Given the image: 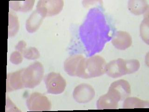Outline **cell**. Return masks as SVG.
I'll list each match as a JSON object with an SVG mask.
<instances>
[{"mask_svg": "<svg viewBox=\"0 0 149 112\" xmlns=\"http://www.w3.org/2000/svg\"><path fill=\"white\" fill-rule=\"evenodd\" d=\"M106 65L105 61L101 56L84 57L79 63L77 76L84 79L99 77L105 73Z\"/></svg>", "mask_w": 149, "mask_h": 112, "instance_id": "1", "label": "cell"}, {"mask_svg": "<svg viewBox=\"0 0 149 112\" xmlns=\"http://www.w3.org/2000/svg\"><path fill=\"white\" fill-rule=\"evenodd\" d=\"M22 79L24 88H33L38 85L44 75V68L41 63L36 62L22 69Z\"/></svg>", "mask_w": 149, "mask_h": 112, "instance_id": "2", "label": "cell"}, {"mask_svg": "<svg viewBox=\"0 0 149 112\" xmlns=\"http://www.w3.org/2000/svg\"><path fill=\"white\" fill-rule=\"evenodd\" d=\"M64 2L62 0H42L36 5V9L43 18L58 15L63 9Z\"/></svg>", "mask_w": 149, "mask_h": 112, "instance_id": "3", "label": "cell"}, {"mask_svg": "<svg viewBox=\"0 0 149 112\" xmlns=\"http://www.w3.org/2000/svg\"><path fill=\"white\" fill-rule=\"evenodd\" d=\"M47 92L52 94H59L64 92L66 82L60 74L52 72L48 74L44 79Z\"/></svg>", "mask_w": 149, "mask_h": 112, "instance_id": "4", "label": "cell"}, {"mask_svg": "<svg viewBox=\"0 0 149 112\" xmlns=\"http://www.w3.org/2000/svg\"><path fill=\"white\" fill-rule=\"evenodd\" d=\"M29 111L34 112L49 111L51 104L48 98L39 92H34L29 96L26 101Z\"/></svg>", "mask_w": 149, "mask_h": 112, "instance_id": "5", "label": "cell"}, {"mask_svg": "<svg viewBox=\"0 0 149 112\" xmlns=\"http://www.w3.org/2000/svg\"><path fill=\"white\" fill-rule=\"evenodd\" d=\"M108 92L119 102L129 97L131 94V88L128 81L120 79L111 84Z\"/></svg>", "mask_w": 149, "mask_h": 112, "instance_id": "6", "label": "cell"}, {"mask_svg": "<svg viewBox=\"0 0 149 112\" xmlns=\"http://www.w3.org/2000/svg\"><path fill=\"white\" fill-rule=\"evenodd\" d=\"M73 96L77 102L86 103L91 102L94 98L95 92L91 85L83 83L77 85L74 89Z\"/></svg>", "mask_w": 149, "mask_h": 112, "instance_id": "7", "label": "cell"}, {"mask_svg": "<svg viewBox=\"0 0 149 112\" xmlns=\"http://www.w3.org/2000/svg\"><path fill=\"white\" fill-rule=\"evenodd\" d=\"M105 73L108 76L113 78H117L127 74L125 60L118 58L106 64Z\"/></svg>", "mask_w": 149, "mask_h": 112, "instance_id": "8", "label": "cell"}, {"mask_svg": "<svg viewBox=\"0 0 149 112\" xmlns=\"http://www.w3.org/2000/svg\"><path fill=\"white\" fill-rule=\"evenodd\" d=\"M132 37L129 33L123 31L116 32L112 40V43L116 49L125 50L132 46Z\"/></svg>", "mask_w": 149, "mask_h": 112, "instance_id": "9", "label": "cell"}, {"mask_svg": "<svg viewBox=\"0 0 149 112\" xmlns=\"http://www.w3.org/2000/svg\"><path fill=\"white\" fill-rule=\"evenodd\" d=\"M22 70L7 75V92H10L24 88L22 79Z\"/></svg>", "mask_w": 149, "mask_h": 112, "instance_id": "10", "label": "cell"}, {"mask_svg": "<svg viewBox=\"0 0 149 112\" xmlns=\"http://www.w3.org/2000/svg\"><path fill=\"white\" fill-rule=\"evenodd\" d=\"M84 57V56L81 55L70 56L64 62V68L65 72L70 76H77L79 63Z\"/></svg>", "mask_w": 149, "mask_h": 112, "instance_id": "11", "label": "cell"}, {"mask_svg": "<svg viewBox=\"0 0 149 112\" xmlns=\"http://www.w3.org/2000/svg\"><path fill=\"white\" fill-rule=\"evenodd\" d=\"M118 102L115 98L107 92L98 99L97 107L98 109H115L118 108Z\"/></svg>", "mask_w": 149, "mask_h": 112, "instance_id": "12", "label": "cell"}, {"mask_svg": "<svg viewBox=\"0 0 149 112\" xmlns=\"http://www.w3.org/2000/svg\"><path fill=\"white\" fill-rule=\"evenodd\" d=\"M149 6L145 0H130L128 2V9L135 15L144 14L149 10Z\"/></svg>", "mask_w": 149, "mask_h": 112, "instance_id": "13", "label": "cell"}, {"mask_svg": "<svg viewBox=\"0 0 149 112\" xmlns=\"http://www.w3.org/2000/svg\"><path fill=\"white\" fill-rule=\"evenodd\" d=\"M43 18L37 11L35 10L33 12L26 23V28L27 31L29 33L36 32L42 24Z\"/></svg>", "mask_w": 149, "mask_h": 112, "instance_id": "14", "label": "cell"}, {"mask_svg": "<svg viewBox=\"0 0 149 112\" xmlns=\"http://www.w3.org/2000/svg\"><path fill=\"white\" fill-rule=\"evenodd\" d=\"M16 48L24 57L28 60H36L40 56L38 50L35 47L26 48V43L23 41L19 43Z\"/></svg>", "mask_w": 149, "mask_h": 112, "instance_id": "15", "label": "cell"}, {"mask_svg": "<svg viewBox=\"0 0 149 112\" xmlns=\"http://www.w3.org/2000/svg\"><path fill=\"white\" fill-rule=\"evenodd\" d=\"M149 106V102L136 97H128L123 102V108L124 109L144 108Z\"/></svg>", "mask_w": 149, "mask_h": 112, "instance_id": "16", "label": "cell"}, {"mask_svg": "<svg viewBox=\"0 0 149 112\" xmlns=\"http://www.w3.org/2000/svg\"><path fill=\"white\" fill-rule=\"evenodd\" d=\"M35 1H10L9 7L16 11L26 12L32 9Z\"/></svg>", "mask_w": 149, "mask_h": 112, "instance_id": "17", "label": "cell"}, {"mask_svg": "<svg viewBox=\"0 0 149 112\" xmlns=\"http://www.w3.org/2000/svg\"><path fill=\"white\" fill-rule=\"evenodd\" d=\"M149 17L148 15L141 23L140 26V35L144 42L149 43Z\"/></svg>", "mask_w": 149, "mask_h": 112, "instance_id": "18", "label": "cell"}, {"mask_svg": "<svg viewBox=\"0 0 149 112\" xmlns=\"http://www.w3.org/2000/svg\"><path fill=\"white\" fill-rule=\"evenodd\" d=\"M125 64L127 74L136 72L140 67V62L136 60H125Z\"/></svg>", "mask_w": 149, "mask_h": 112, "instance_id": "19", "label": "cell"}, {"mask_svg": "<svg viewBox=\"0 0 149 112\" xmlns=\"http://www.w3.org/2000/svg\"><path fill=\"white\" fill-rule=\"evenodd\" d=\"M23 58L22 55H21V53L18 51H15L11 55L10 61L13 64H19L22 62Z\"/></svg>", "mask_w": 149, "mask_h": 112, "instance_id": "20", "label": "cell"}]
</instances>
